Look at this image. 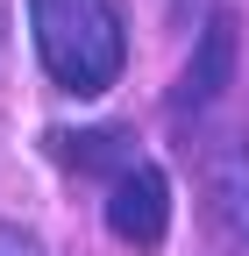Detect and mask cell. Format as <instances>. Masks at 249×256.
<instances>
[{"mask_svg": "<svg viewBox=\"0 0 249 256\" xmlns=\"http://www.w3.org/2000/svg\"><path fill=\"white\" fill-rule=\"evenodd\" d=\"M36 64L57 92L100 100L128 72V8L121 0H28Z\"/></svg>", "mask_w": 249, "mask_h": 256, "instance_id": "cell-1", "label": "cell"}, {"mask_svg": "<svg viewBox=\"0 0 249 256\" xmlns=\"http://www.w3.org/2000/svg\"><path fill=\"white\" fill-rule=\"evenodd\" d=\"M107 228L128 249H157L171 235V178L150 156H128V164L107 171Z\"/></svg>", "mask_w": 249, "mask_h": 256, "instance_id": "cell-2", "label": "cell"}, {"mask_svg": "<svg viewBox=\"0 0 249 256\" xmlns=\"http://www.w3.org/2000/svg\"><path fill=\"white\" fill-rule=\"evenodd\" d=\"M200 171H206V206H214V220H221V235L235 249H249V142L221 136Z\"/></svg>", "mask_w": 249, "mask_h": 256, "instance_id": "cell-3", "label": "cell"}, {"mask_svg": "<svg viewBox=\"0 0 249 256\" xmlns=\"http://www.w3.org/2000/svg\"><path fill=\"white\" fill-rule=\"evenodd\" d=\"M228 72H235V14H214L206 36H200V50H192V64H185V78H178V107L221 100Z\"/></svg>", "mask_w": 249, "mask_h": 256, "instance_id": "cell-4", "label": "cell"}, {"mask_svg": "<svg viewBox=\"0 0 249 256\" xmlns=\"http://www.w3.org/2000/svg\"><path fill=\"white\" fill-rule=\"evenodd\" d=\"M50 156L57 164H92V171H114V164H128V128H57L50 136Z\"/></svg>", "mask_w": 249, "mask_h": 256, "instance_id": "cell-5", "label": "cell"}, {"mask_svg": "<svg viewBox=\"0 0 249 256\" xmlns=\"http://www.w3.org/2000/svg\"><path fill=\"white\" fill-rule=\"evenodd\" d=\"M0 256H43V242L28 228H14V220H0Z\"/></svg>", "mask_w": 249, "mask_h": 256, "instance_id": "cell-6", "label": "cell"}]
</instances>
